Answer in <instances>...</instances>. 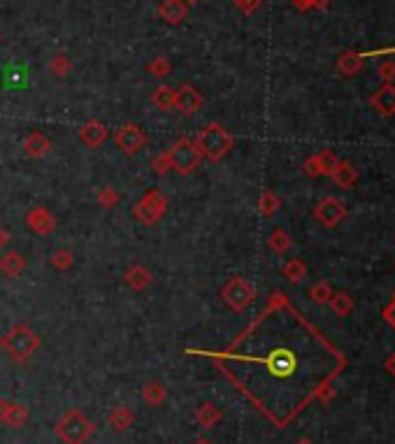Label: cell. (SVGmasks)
Returning a JSON list of instances; mask_svg holds the SVG:
<instances>
[{"instance_id": "cell-1", "label": "cell", "mask_w": 395, "mask_h": 444, "mask_svg": "<svg viewBox=\"0 0 395 444\" xmlns=\"http://www.w3.org/2000/svg\"><path fill=\"white\" fill-rule=\"evenodd\" d=\"M0 347H3V351L12 361L24 363L37 354L40 347H42V340H40V335L33 328L26 326V323H15V326L5 330V335L0 337Z\"/></svg>"}, {"instance_id": "cell-2", "label": "cell", "mask_w": 395, "mask_h": 444, "mask_svg": "<svg viewBox=\"0 0 395 444\" xmlns=\"http://www.w3.org/2000/svg\"><path fill=\"white\" fill-rule=\"evenodd\" d=\"M196 144H198V149L203 151V158H207V161H212V163H219L221 158L235 147V137H233V133L226 130L219 121H212L198 133Z\"/></svg>"}, {"instance_id": "cell-3", "label": "cell", "mask_w": 395, "mask_h": 444, "mask_svg": "<svg viewBox=\"0 0 395 444\" xmlns=\"http://www.w3.org/2000/svg\"><path fill=\"white\" fill-rule=\"evenodd\" d=\"M96 433V426L82 409H68L53 426V435L65 444H86Z\"/></svg>"}, {"instance_id": "cell-4", "label": "cell", "mask_w": 395, "mask_h": 444, "mask_svg": "<svg viewBox=\"0 0 395 444\" xmlns=\"http://www.w3.org/2000/svg\"><path fill=\"white\" fill-rule=\"evenodd\" d=\"M167 156H170L172 170L182 177L191 175L200 165V161H203V151L198 149L196 140H191V137H179V140L167 149Z\"/></svg>"}, {"instance_id": "cell-5", "label": "cell", "mask_w": 395, "mask_h": 444, "mask_svg": "<svg viewBox=\"0 0 395 444\" xmlns=\"http://www.w3.org/2000/svg\"><path fill=\"white\" fill-rule=\"evenodd\" d=\"M165 212H167V198L163 191H158V189H149L135 205H133V216H135L140 223H144V226L158 223L160 219L165 216Z\"/></svg>"}, {"instance_id": "cell-6", "label": "cell", "mask_w": 395, "mask_h": 444, "mask_svg": "<svg viewBox=\"0 0 395 444\" xmlns=\"http://www.w3.org/2000/svg\"><path fill=\"white\" fill-rule=\"evenodd\" d=\"M221 298H224V302L228 305L233 312H244L256 300V287L251 282H246L244 277H233L221 289Z\"/></svg>"}, {"instance_id": "cell-7", "label": "cell", "mask_w": 395, "mask_h": 444, "mask_svg": "<svg viewBox=\"0 0 395 444\" xmlns=\"http://www.w3.org/2000/svg\"><path fill=\"white\" fill-rule=\"evenodd\" d=\"M314 216L319 219L321 226L337 228L346 219V205H344V200H339V198L326 196V198H321L319 205L314 207Z\"/></svg>"}, {"instance_id": "cell-8", "label": "cell", "mask_w": 395, "mask_h": 444, "mask_svg": "<svg viewBox=\"0 0 395 444\" xmlns=\"http://www.w3.org/2000/svg\"><path fill=\"white\" fill-rule=\"evenodd\" d=\"M115 142L126 156H133L146 144V135L137 123H124L121 128L115 133Z\"/></svg>"}, {"instance_id": "cell-9", "label": "cell", "mask_w": 395, "mask_h": 444, "mask_svg": "<svg viewBox=\"0 0 395 444\" xmlns=\"http://www.w3.org/2000/svg\"><path fill=\"white\" fill-rule=\"evenodd\" d=\"M24 221L35 235H51L58 226L53 212L47 210V207H40V205H35V207H31L28 212H26Z\"/></svg>"}, {"instance_id": "cell-10", "label": "cell", "mask_w": 395, "mask_h": 444, "mask_svg": "<svg viewBox=\"0 0 395 444\" xmlns=\"http://www.w3.org/2000/svg\"><path fill=\"white\" fill-rule=\"evenodd\" d=\"M203 108V96L198 94L196 86L182 84L179 89H175V110L182 112L184 117H191Z\"/></svg>"}, {"instance_id": "cell-11", "label": "cell", "mask_w": 395, "mask_h": 444, "mask_svg": "<svg viewBox=\"0 0 395 444\" xmlns=\"http://www.w3.org/2000/svg\"><path fill=\"white\" fill-rule=\"evenodd\" d=\"M107 137H110V130H107V126L103 121H98V119H89V121L79 128V140L91 149L103 147Z\"/></svg>"}, {"instance_id": "cell-12", "label": "cell", "mask_w": 395, "mask_h": 444, "mask_svg": "<svg viewBox=\"0 0 395 444\" xmlns=\"http://www.w3.org/2000/svg\"><path fill=\"white\" fill-rule=\"evenodd\" d=\"M22 147H24V154H26V156L40 161V158L49 156V151H51V140L44 135V133L33 130V133H28V135L24 137Z\"/></svg>"}, {"instance_id": "cell-13", "label": "cell", "mask_w": 395, "mask_h": 444, "mask_svg": "<svg viewBox=\"0 0 395 444\" xmlns=\"http://www.w3.org/2000/svg\"><path fill=\"white\" fill-rule=\"evenodd\" d=\"M330 180L335 182V187H339V189H344V191H349L356 187V182H358V170H356V165L349 163V161H337V165L330 170Z\"/></svg>"}, {"instance_id": "cell-14", "label": "cell", "mask_w": 395, "mask_h": 444, "mask_svg": "<svg viewBox=\"0 0 395 444\" xmlns=\"http://www.w3.org/2000/svg\"><path fill=\"white\" fill-rule=\"evenodd\" d=\"M158 17L163 19L165 24L170 26H177L182 24L186 17H189V5L184 3V0H163V3L158 5Z\"/></svg>"}, {"instance_id": "cell-15", "label": "cell", "mask_w": 395, "mask_h": 444, "mask_svg": "<svg viewBox=\"0 0 395 444\" xmlns=\"http://www.w3.org/2000/svg\"><path fill=\"white\" fill-rule=\"evenodd\" d=\"M370 105L381 117H395V86L384 84L379 91H374L370 98Z\"/></svg>"}, {"instance_id": "cell-16", "label": "cell", "mask_w": 395, "mask_h": 444, "mask_svg": "<svg viewBox=\"0 0 395 444\" xmlns=\"http://www.w3.org/2000/svg\"><path fill=\"white\" fill-rule=\"evenodd\" d=\"M335 68L342 77H356L360 70L365 68V58L358 54V51H342V54L337 56V63H335Z\"/></svg>"}, {"instance_id": "cell-17", "label": "cell", "mask_w": 395, "mask_h": 444, "mask_svg": "<svg viewBox=\"0 0 395 444\" xmlns=\"http://www.w3.org/2000/svg\"><path fill=\"white\" fill-rule=\"evenodd\" d=\"M107 423H110V428L117 430V433H126V430L135 423V412H133L128 405H117L107 414Z\"/></svg>"}, {"instance_id": "cell-18", "label": "cell", "mask_w": 395, "mask_h": 444, "mask_svg": "<svg viewBox=\"0 0 395 444\" xmlns=\"http://www.w3.org/2000/svg\"><path fill=\"white\" fill-rule=\"evenodd\" d=\"M124 280H126V284H128V287H131L133 291H144V289L151 287L153 275L144 268V265L135 263V265H131V268L126 270Z\"/></svg>"}, {"instance_id": "cell-19", "label": "cell", "mask_w": 395, "mask_h": 444, "mask_svg": "<svg viewBox=\"0 0 395 444\" xmlns=\"http://www.w3.org/2000/svg\"><path fill=\"white\" fill-rule=\"evenodd\" d=\"M28 419H31V409L26 405H19V402L10 400V405L5 409L3 421L0 423H5V426H10V428H24L26 423H28Z\"/></svg>"}, {"instance_id": "cell-20", "label": "cell", "mask_w": 395, "mask_h": 444, "mask_svg": "<svg viewBox=\"0 0 395 444\" xmlns=\"http://www.w3.org/2000/svg\"><path fill=\"white\" fill-rule=\"evenodd\" d=\"M26 270V258L19 251H5L0 256V273L5 277H19Z\"/></svg>"}, {"instance_id": "cell-21", "label": "cell", "mask_w": 395, "mask_h": 444, "mask_svg": "<svg viewBox=\"0 0 395 444\" xmlns=\"http://www.w3.org/2000/svg\"><path fill=\"white\" fill-rule=\"evenodd\" d=\"M224 419V412L214 405V402H203L198 409H196V421H198V426L200 428H205V430H210L214 428L217 423Z\"/></svg>"}, {"instance_id": "cell-22", "label": "cell", "mask_w": 395, "mask_h": 444, "mask_svg": "<svg viewBox=\"0 0 395 444\" xmlns=\"http://www.w3.org/2000/svg\"><path fill=\"white\" fill-rule=\"evenodd\" d=\"M151 105L153 108H158L160 112L175 110V89H170L167 84L156 86V91L151 94Z\"/></svg>"}, {"instance_id": "cell-23", "label": "cell", "mask_w": 395, "mask_h": 444, "mask_svg": "<svg viewBox=\"0 0 395 444\" xmlns=\"http://www.w3.org/2000/svg\"><path fill=\"white\" fill-rule=\"evenodd\" d=\"M142 400L151 407H160L167 400V388L160 382H149L142 386Z\"/></svg>"}, {"instance_id": "cell-24", "label": "cell", "mask_w": 395, "mask_h": 444, "mask_svg": "<svg viewBox=\"0 0 395 444\" xmlns=\"http://www.w3.org/2000/svg\"><path fill=\"white\" fill-rule=\"evenodd\" d=\"M291 244H293L291 235L286 233L284 228H274L270 233V237H267V247H270L277 256H284L286 251L291 249Z\"/></svg>"}, {"instance_id": "cell-25", "label": "cell", "mask_w": 395, "mask_h": 444, "mask_svg": "<svg viewBox=\"0 0 395 444\" xmlns=\"http://www.w3.org/2000/svg\"><path fill=\"white\" fill-rule=\"evenodd\" d=\"M281 275H284L291 284H300L307 277V265H305V261H300V258H291V261H286L281 265Z\"/></svg>"}, {"instance_id": "cell-26", "label": "cell", "mask_w": 395, "mask_h": 444, "mask_svg": "<svg viewBox=\"0 0 395 444\" xmlns=\"http://www.w3.org/2000/svg\"><path fill=\"white\" fill-rule=\"evenodd\" d=\"M328 305H330L335 316H349L353 312V298L349 293H344V291L333 293V298L328 300Z\"/></svg>"}, {"instance_id": "cell-27", "label": "cell", "mask_w": 395, "mask_h": 444, "mask_svg": "<svg viewBox=\"0 0 395 444\" xmlns=\"http://www.w3.org/2000/svg\"><path fill=\"white\" fill-rule=\"evenodd\" d=\"M279 210H281V198L274 194V191L267 189L258 196V212L263 216H274Z\"/></svg>"}, {"instance_id": "cell-28", "label": "cell", "mask_w": 395, "mask_h": 444, "mask_svg": "<svg viewBox=\"0 0 395 444\" xmlns=\"http://www.w3.org/2000/svg\"><path fill=\"white\" fill-rule=\"evenodd\" d=\"M96 200H98V205H100L103 210H112V207H117V205L121 203V194H119V191H117L115 187L105 184V187L98 189Z\"/></svg>"}, {"instance_id": "cell-29", "label": "cell", "mask_w": 395, "mask_h": 444, "mask_svg": "<svg viewBox=\"0 0 395 444\" xmlns=\"http://www.w3.org/2000/svg\"><path fill=\"white\" fill-rule=\"evenodd\" d=\"M333 287L328 282H317V284H312V289H310V298H312V302L314 305H328V300L333 298Z\"/></svg>"}, {"instance_id": "cell-30", "label": "cell", "mask_w": 395, "mask_h": 444, "mask_svg": "<svg viewBox=\"0 0 395 444\" xmlns=\"http://www.w3.org/2000/svg\"><path fill=\"white\" fill-rule=\"evenodd\" d=\"M72 265H75V254H72L70 249H56L51 254V268L65 273V270H70Z\"/></svg>"}, {"instance_id": "cell-31", "label": "cell", "mask_w": 395, "mask_h": 444, "mask_svg": "<svg viewBox=\"0 0 395 444\" xmlns=\"http://www.w3.org/2000/svg\"><path fill=\"white\" fill-rule=\"evenodd\" d=\"M49 70L53 77H68L72 70V61L65 54H56L49 61Z\"/></svg>"}, {"instance_id": "cell-32", "label": "cell", "mask_w": 395, "mask_h": 444, "mask_svg": "<svg viewBox=\"0 0 395 444\" xmlns=\"http://www.w3.org/2000/svg\"><path fill=\"white\" fill-rule=\"evenodd\" d=\"M146 70H149V75L151 77H156V79H163L170 75V70H172V63L167 61L165 56H156L153 61L146 65Z\"/></svg>"}, {"instance_id": "cell-33", "label": "cell", "mask_w": 395, "mask_h": 444, "mask_svg": "<svg viewBox=\"0 0 395 444\" xmlns=\"http://www.w3.org/2000/svg\"><path fill=\"white\" fill-rule=\"evenodd\" d=\"M151 170H153V175H158V177H163V175H167V172L172 170L167 151H163V154H158V156L151 158Z\"/></svg>"}, {"instance_id": "cell-34", "label": "cell", "mask_w": 395, "mask_h": 444, "mask_svg": "<svg viewBox=\"0 0 395 444\" xmlns=\"http://www.w3.org/2000/svg\"><path fill=\"white\" fill-rule=\"evenodd\" d=\"M317 158H319V163H321V170H323V175H330V170H333L335 165H337V161H339V158L335 156L333 149H321L319 154H317Z\"/></svg>"}, {"instance_id": "cell-35", "label": "cell", "mask_w": 395, "mask_h": 444, "mask_svg": "<svg viewBox=\"0 0 395 444\" xmlns=\"http://www.w3.org/2000/svg\"><path fill=\"white\" fill-rule=\"evenodd\" d=\"M303 172H305L307 177H312V180H317V177H323V170H321V163H319L317 154H312V156L305 158V161H303Z\"/></svg>"}, {"instance_id": "cell-36", "label": "cell", "mask_w": 395, "mask_h": 444, "mask_svg": "<svg viewBox=\"0 0 395 444\" xmlns=\"http://www.w3.org/2000/svg\"><path fill=\"white\" fill-rule=\"evenodd\" d=\"M377 77L381 84H393L395 82V61H381L377 68Z\"/></svg>"}, {"instance_id": "cell-37", "label": "cell", "mask_w": 395, "mask_h": 444, "mask_svg": "<svg viewBox=\"0 0 395 444\" xmlns=\"http://www.w3.org/2000/svg\"><path fill=\"white\" fill-rule=\"evenodd\" d=\"M384 321H388L395 328V293L391 298V302H388L386 307H384Z\"/></svg>"}, {"instance_id": "cell-38", "label": "cell", "mask_w": 395, "mask_h": 444, "mask_svg": "<svg viewBox=\"0 0 395 444\" xmlns=\"http://www.w3.org/2000/svg\"><path fill=\"white\" fill-rule=\"evenodd\" d=\"M388 54H395V47H391V49H374V51H367V54H365V51H363V54H360V56H388Z\"/></svg>"}, {"instance_id": "cell-39", "label": "cell", "mask_w": 395, "mask_h": 444, "mask_svg": "<svg viewBox=\"0 0 395 444\" xmlns=\"http://www.w3.org/2000/svg\"><path fill=\"white\" fill-rule=\"evenodd\" d=\"M12 240V235H10V230L8 228H3L0 226V251H3V247H8V242Z\"/></svg>"}, {"instance_id": "cell-40", "label": "cell", "mask_w": 395, "mask_h": 444, "mask_svg": "<svg viewBox=\"0 0 395 444\" xmlns=\"http://www.w3.org/2000/svg\"><path fill=\"white\" fill-rule=\"evenodd\" d=\"M384 370H386L388 375L395 377V354H391V356H388V359L384 361Z\"/></svg>"}, {"instance_id": "cell-41", "label": "cell", "mask_w": 395, "mask_h": 444, "mask_svg": "<svg viewBox=\"0 0 395 444\" xmlns=\"http://www.w3.org/2000/svg\"><path fill=\"white\" fill-rule=\"evenodd\" d=\"M312 3L314 0H293V5L300 10V12H307V10H312Z\"/></svg>"}, {"instance_id": "cell-42", "label": "cell", "mask_w": 395, "mask_h": 444, "mask_svg": "<svg viewBox=\"0 0 395 444\" xmlns=\"http://www.w3.org/2000/svg\"><path fill=\"white\" fill-rule=\"evenodd\" d=\"M328 5H330V0H314L312 10H328Z\"/></svg>"}, {"instance_id": "cell-43", "label": "cell", "mask_w": 395, "mask_h": 444, "mask_svg": "<svg viewBox=\"0 0 395 444\" xmlns=\"http://www.w3.org/2000/svg\"><path fill=\"white\" fill-rule=\"evenodd\" d=\"M193 444H214V442H210V440H207V437H200V440H196Z\"/></svg>"}, {"instance_id": "cell-44", "label": "cell", "mask_w": 395, "mask_h": 444, "mask_svg": "<svg viewBox=\"0 0 395 444\" xmlns=\"http://www.w3.org/2000/svg\"><path fill=\"white\" fill-rule=\"evenodd\" d=\"M296 444H314V442H312V440H307V437H300V440H298Z\"/></svg>"}, {"instance_id": "cell-45", "label": "cell", "mask_w": 395, "mask_h": 444, "mask_svg": "<svg viewBox=\"0 0 395 444\" xmlns=\"http://www.w3.org/2000/svg\"><path fill=\"white\" fill-rule=\"evenodd\" d=\"M184 3H186V5H189V8H191V5H198V3H203V0H184Z\"/></svg>"}, {"instance_id": "cell-46", "label": "cell", "mask_w": 395, "mask_h": 444, "mask_svg": "<svg viewBox=\"0 0 395 444\" xmlns=\"http://www.w3.org/2000/svg\"><path fill=\"white\" fill-rule=\"evenodd\" d=\"M235 3H237V0H235Z\"/></svg>"}]
</instances>
